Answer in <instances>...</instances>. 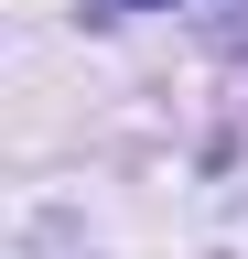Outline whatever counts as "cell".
Returning a JSON list of instances; mask_svg holds the SVG:
<instances>
[{"instance_id":"cell-1","label":"cell","mask_w":248,"mask_h":259,"mask_svg":"<svg viewBox=\"0 0 248 259\" xmlns=\"http://www.w3.org/2000/svg\"><path fill=\"white\" fill-rule=\"evenodd\" d=\"M216 11H227V22H237V32H248V0H216Z\"/></svg>"},{"instance_id":"cell-2","label":"cell","mask_w":248,"mask_h":259,"mask_svg":"<svg viewBox=\"0 0 248 259\" xmlns=\"http://www.w3.org/2000/svg\"><path fill=\"white\" fill-rule=\"evenodd\" d=\"M119 11H162V0H119Z\"/></svg>"}]
</instances>
